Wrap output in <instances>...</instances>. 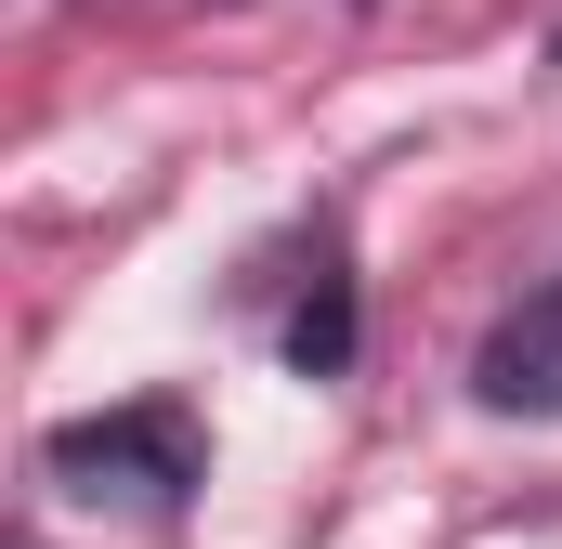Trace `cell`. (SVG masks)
Returning a JSON list of instances; mask_svg holds the SVG:
<instances>
[{"label":"cell","mask_w":562,"mask_h":549,"mask_svg":"<svg viewBox=\"0 0 562 549\" xmlns=\"http://www.w3.org/2000/svg\"><path fill=\"white\" fill-rule=\"evenodd\" d=\"M53 471H66L79 497H105V484L183 497V484H196V432H183V418H157V406H132V418H79V432H53Z\"/></svg>","instance_id":"cell-1"},{"label":"cell","mask_w":562,"mask_h":549,"mask_svg":"<svg viewBox=\"0 0 562 549\" xmlns=\"http://www.w3.org/2000/svg\"><path fill=\"white\" fill-rule=\"evenodd\" d=\"M471 393H484L497 418H562V274H550V288H524V301L484 327Z\"/></svg>","instance_id":"cell-2"},{"label":"cell","mask_w":562,"mask_h":549,"mask_svg":"<svg viewBox=\"0 0 562 549\" xmlns=\"http://www.w3.org/2000/svg\"><path fill=\"white\" fill-rule=\"evenodd\" d=\"M340 354H353V288H340V274H314V301L288 314V367H314V380H327Z\"/></svg>","instance_id":"cell-3"}]
</instances>
